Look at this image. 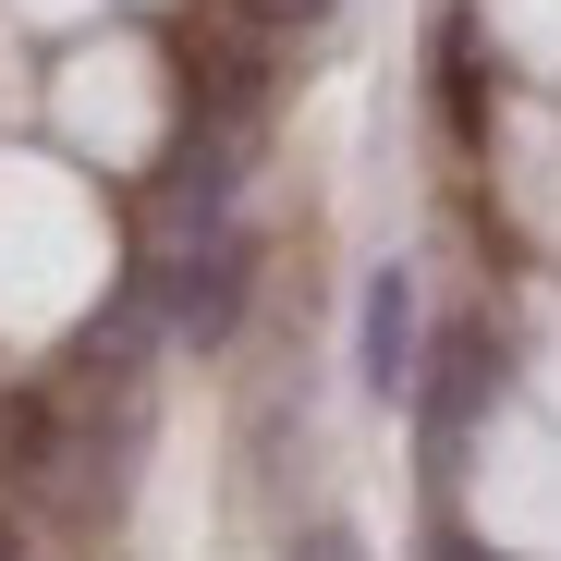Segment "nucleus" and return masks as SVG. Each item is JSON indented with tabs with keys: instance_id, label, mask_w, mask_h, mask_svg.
<instances>
[{
	"instance_id": "f03ea898",
	"label": "nucleus",
	"mask_w": 561,
	"mask_h": 561,
	"mask_svg": "<svg viewBox=\"0 0 561 561\" xmlns=\"http://www.w3.org/2000/svg\"><path fill=\"white\" fill-rule=\"evenodd\" d=\"M489 379H501L489 330H451V342H439V366H427V463H451V451H463V427L489 415Z\"/></svg>"
},
{
	"instance_id": "39448f33",
	"label": "nucleus",
	"mask_w": 561,
	"mask_h": 561,
	"mask_svg": "<svg viewBox=\"0 0 561 561\" xmlns=\"http://www.w3.org/2000/svg\"><path fill=\"white\" fill-rule=\"evenodd\" d=\"M268 13H330V0H268Z\"/></svg>"
},
{
	"instance_id": "7ed1b4c3",
	"label": "nucleus",
	"mask_w": 561,
	"mask_h": 561,
	"mask_svg": "<svg viewBox=\"0 0 561 561\" xmlns=\"http://www.w3.org/2000/svg\"><path fill=\"white\" fill-rule=\"evenodd\" d=\"M354 379L366 391H415V280L403 268H379V280H366V318H354Z\"/></svg>"
},
{
	"instance_id": "20e7f679",
	"label": "nucleus",
	"mask_w": 561,
	"mask_h": 561,
	"mask_svg": "<svg viewBox=\"0 0 561 561\" xmlns=\"http://www.w3.org/2000/svg\"><path fill=\"white\" fill-rule=\"evenodd\" d=\"M294 561H366V549H354L342 525H306V537H294Z\"/></svg>"
},
{
	"instance_id": "f257e3e1",
	"label": "nucleus",
	"mask_w": 561,
	"mask_h": 561,
	"mask_svg": "<svg viewBox=\"0 0 561 561\" xmlns=\"http://www.w3.org/2000/svg\"><path fill=\"white\" fill-rule=\"evenodd\" d=\"M244 280H256V244L232 232V220H208V232H183V256L159 268V318H171V342H232V318H244Z\"/></svg>"
},
{
	"instance_id": "423d86ee",
	"label": "nucleus",
	"mask_w": 561,
	"mask_h": 561,
	"mask_svg": "<svg viewBox=\"0 0 561 561\" xmlns=\"http://www.w3.org/2000/svg\"><path fill=\"white\" fill-rule=\"evenodd\" d=\"M0 561H25V537H13V525H0Z\"/></svg>"
}]
</instances>
